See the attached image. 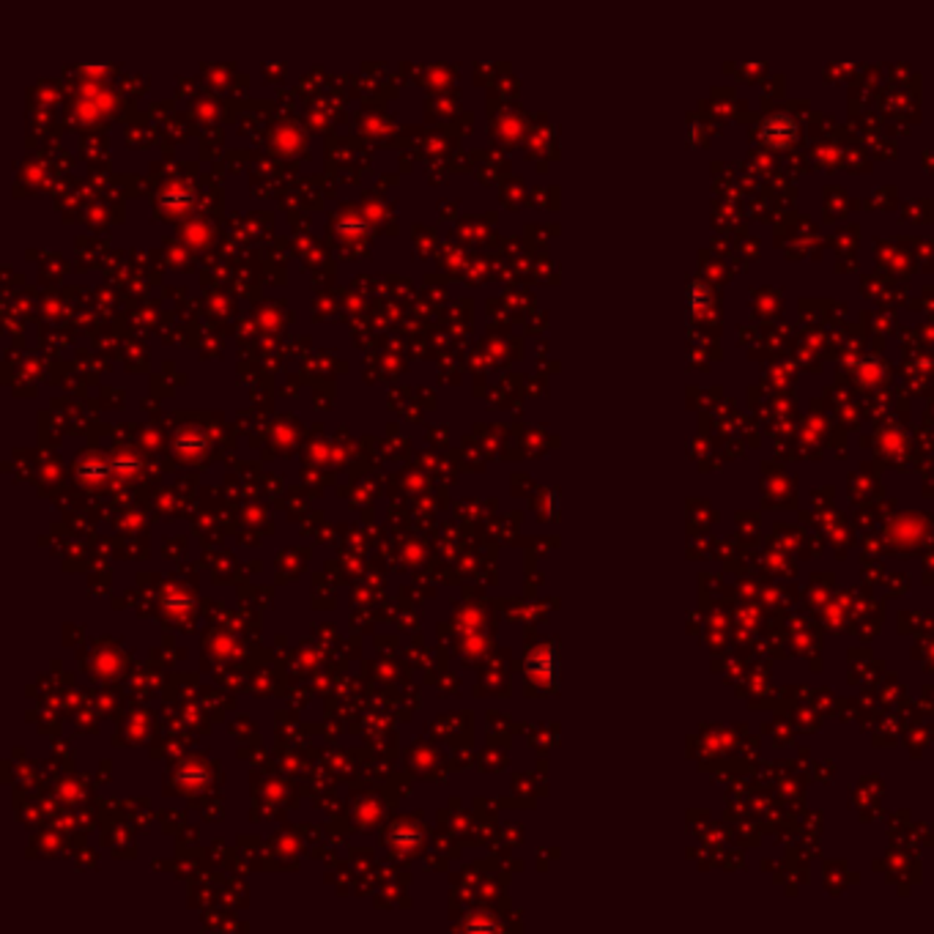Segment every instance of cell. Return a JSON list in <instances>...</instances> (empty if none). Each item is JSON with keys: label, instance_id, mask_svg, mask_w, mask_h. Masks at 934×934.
<instances>
[]
</instances>
